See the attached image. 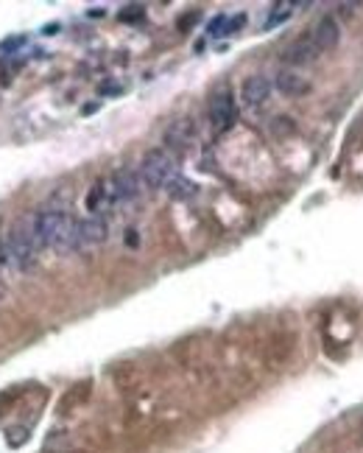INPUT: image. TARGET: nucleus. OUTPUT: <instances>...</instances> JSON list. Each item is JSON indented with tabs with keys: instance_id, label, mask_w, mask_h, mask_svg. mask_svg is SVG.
Here are the masks:
<instances>
[{
	"instance_id": "obj_1",
	"label": "nucleus",
	"mask_w": 363,
	"mask_h": 453,
	"mask_svg": "<svg viewBox=\"0 0 363 453\" xmlns=\"http://www.w3.org/2000/svg\"><path fill=\"white\" fill-rule=\"evenodd\" d=\"M34 232L42 249H59V252H73L78 249L75 243V226L78 222L62 207H42L34 219Z\"/></svg>"
},
{
	"instance_id": "obj_2",
	"label": "nucleus",
	"mask_w": 363,
	"mask_h": 453,
	"mask_svg": "<svg viewBox=\"0 0 363 453\" xmlns=\"http://www.w3.org/2000/svg\"><path fill=\"white\" fill-rule=\"evenodd\" d=\"M39 249H42V246H39V241H37V232H34L31 219H23V222H17V224L0 238V266L25 272V269L34 266Z\"/></svg>"
},
{
	"instance_id": "obj_3",
	"label": "nucleus",
	"mask_w": 363,
	"mask_h": 453,
	"mask_svg": "<svg viewBox=\"0 0 363 453\" xmlns=\"http://www.w3.org/2000/svg\"><path fill=\"white\" fill-rule=\"evenodd\" d=\"M140 179L151 191H165V185L176 176V157L168 149H151L140 162Z\"/></svg>"
},
{
	"instance_id": "obj_4",
	"label": "nucleus",
	"mask_w": 363,
	"mask_h": 453,
	"mask_svg": "<svg viewBox=\"0 0 363 453\" xmlns=\"http://www.w3.org/2000/svg\"><path fill=\"white\" fill-rule=\"evenodd\" d=\"M140 188H143V179L137 171L132 168H118L106 182H104V191H106V202L109 205H126V202H135L140 196Z\"/></svg>"
},
{
	"instance_id": "obj_5",
	"label": "nucleus",
	"mask_w": 363,
	"mask_h": 453,
	"mask_svg": "<svg viewBox=\"0 0 363 453\" xmlns=\"http://www.w3.org/2000/svg\"><path fill=\"white\" fill-rule=\"evenodd\" d=\"M106 235H109V224H106L104 216H87V219H81L78 226H75V243H78V249L98 246V243L106 241Z\"/></svg>"
},
{
	"instance_id": "obj_6",
	"label": "nucleus",
	"mask_w": 363,
	"mask_h": 453,
	"mask_svg": "<svg viewBox=\"0 0 363 453\" xmlns=\"http://www.w3.org/2000/svg\"><path fill=\"white\" fill-rule=\"evenodd\" d=\"M235 98H232V92H226V90H221L213 95V101H210V123H213V129L216 132H226L232 123H235Z\"/></svg>"
},
{
	"instance_id": "obj_7",
	"label": "nucleus",
	"mask_w": 363,
	"mask_h": 453,
	"mask_svg": "<svg viewBox=\"0 0 363 453\" xmlns=\"http://www.w3.org/2000/svg\"><path fill=\"white\" fill-rule=\"evenodd\" d=\"M271 81L266 78V76H249L246 81H243V87H240V101L249 107V109H257V107H263L269 98H271Z\"/></svg>"
},
{
	"instance_id": "obj_8",
	"label": "nucleus",
	"mask_w": 363,
	"mask_h": 453,
	"mask_svg": "<svg viewBox=\"0 0 363 453\" xmlns=\"http://www.w3.org/2000/svg\"><path fill=\"white\" fill-rule=\"evenodd\" d=\"M310 40L316 42L319 51H333V48L338 45V40H341V28H338L336 17L324 14V17L316 23V28L310 31Z\"/></svg>"
},
{
	"instance_id": "obj_9",
	"label": "nucleus",
	"mask_w": 363,
	"mask_h": 453,
	"mask_svg": "<svg viewBox=\"0 0 363 453\" xmlns=\"http://www.w3.org/2000/svg\"><path fill=\"white\" fill-rule=\"evenodd\" d=\"M319 54H321V51L316 48V42H313L310 37H299L296 42H290L288 48H285L283 59H285L288 65H310V62H316Z\"/></svg>"
},
{
	"instance_id": "obj_10",
	"label": "nucleus",
	"mask_w": 363,
	"mask_h": 453,
	"mask_svg": "<svg viewBox=\"0 0 363 453\" xmlns=\"http://www.w3.org/2000/svg\"><path fill=\"white\" fill-rule=\"evenodd\" d=\"M193 143V123L190 121H173L168 129H165V146L168 151H185Z\"/></svg>"
},
{
	"instance_id": "obj_11",
	"label": "nucleus",
	"mask_w": 363,
	"mask_h": 453,
	"mask_svg": "<svg viewBox=\"0 0 363 453\" xmlns=\"http://www.w3.org/2000/svg\"><path fill=\"white\" fill-rule=\"evenodd\" d=\"M274 87H277L283 95H302V92L310 90L307 81H304L299 73H293V71H280L277 78H274Z\"/></svg>"
},
{
	"instance_id": "obj_12",
	"label": "nucleus",
	"mask_w": 363,
	"mask_h": 453,
	"mask_svg": "<svg viewBox=\"0 0 363 453\" xmlns=\"http://www.w3.org/2000/svg\"><path fill=\"white\" fill-rule=\"evenodd\" d=\"M165 193L171 196V199H176V202H187V199H193L196 193H199V188H196V182H190V179H185V176H173L168 185H165Z\"/></svg>"
},
{
	"instance_id": "obj_13",
	"label": "nucleus",
	"mask_w": 363,
	"mask_h": 453,
	"mask_svg": "<svg viewBox=\"0 0 363 453\" xmlns=\"http://www.w3.org/2000/svg\"><path fill=\"white\" fill-rule=\"evenodd\" d=\"M288 14H290V6H288V3H280V6H274V14L269 17V23H266V25H269V28H274L277 23L288 20Z\"/></svg>"
},
{
	"instance_id": "obj_14",
	"label": "nucleus",
	"mask_w": 363,
	"mask_h": 453,
	"mask_svg": "<svg viewBox=\"0 0 363 453\" xmlns=\"http://www.w3.org/2000/svg\"><path fill=\"white\" fill-rule=\"evenodd\" d=\"M226 25H229V20L221 14V17H216L213 23H210V37H226Z\"/></svg>"
}]
</instances>
